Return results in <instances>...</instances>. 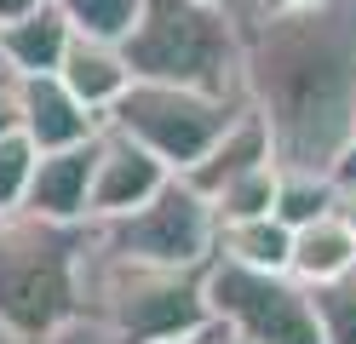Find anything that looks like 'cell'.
<instances>
[{
    "label": "cell",
    "mask_w": 356,
    "mask_h": 344,
    "mask_svg": "<svg viewBox=\"0 0 356 344\" xmlns=\"http://www.w3.org/2000/svg\"><path fill=\"white\" fill-rule=\"evenodd\" d=\"M333 178H356V126H350V144L339 155V167H333Z\"/></svg>",
    "instance_id": "27"
},
{
    "label": "cell",
    "mask_w": 356,
    "mask_h": 344,
    "mask_svg": "<svg viewBox=\"0 0 356 344\" xmlns=\"http://www.w3.org/2000/svg\"><path fill=\"white\" fill-rule=\"evenodd\" d=\"M202 6H213V12H225V17H236L241 29L253 23V0H202Z\"/></svg>",
    "instance_id": "25"
},
{
    "label": "cell",
    "mask_w": 356,
    "mask_h": 344,
    "mask_svg": "<svg viewBox=\"0 0 356 344\" xmlns=\"http://www.w3.org/2000/svg\"><path fill=\"white\" fill-rule=\"evenodd\" d=\"M86 252H92V224L70 229L29 213L0 218V327L40 344L81 321Z\"/></svg>",
    "instance_id": "2"
},
{
    "label": "cell",
    "mask_w": 356,
    "mask_h": 344,
    "mask_svg": "<svg viewBox=\"0 0 356 344\" xmlns=\"http://www.w3.org/2000/svg\"><path fill=\"white\" fill-rule=\"evenodd\" d=\"M259 167H276V144H270V126L259 121L253 109H241L236 121L225 126V138L195 161V167L184 172V183L195 195H218V190H230L236 178H248V172H259Z\"/></svg>",
    "instance_id": "11"
},
{
    "label": "cell",
    "mask_w": 356,
    "mask_h": 344,
    "mask_svg": "<svg viewBox=\"0 0 356 344\" xmlns=\"http://www.w3.org/2000/svg\"><path fill=\"white\" fill-rule=\"evenodd\" d=\"M241 98L270 126L276 167L333 172L356 126V0L253 17L241 29Z\"/></svg>",
    "instance_id": "1"
},
{
    "label": "cell",
    "mask_w": 356,
    "mask_h": 344,
    "mask_svg": "<svg viewBox=\"0 0 356 344\" xmlns=\"http://www.w3.org/2000/svg\"><path fill=\"white\" fill-rule=\"evenodd\" d=\"M52 6L63 12V23H70L75 35L86 40H127L132 35V23H138L144 12V0H52Z\"/></svg>",
    "instance_id": "16"
},
{
    "label": "cell",
    "mask_w": 356,
    "mask_h": 344,
    "mask_svg": "<svg viewBox=\"0 0 356 344\" xmlns=\"http://www.w3.org/2000/svg\"><path fill=\"white\" fill-rule=\"evenodd\" d=\"M17 132L47 155V149L92 144L104 132V121L86 104H75V92L58 75H29V81H17Z\"/></svg>",
    "instance_id": "10"
},
{
    "label": "cell",
    "mask_w": 356,
    "mask_h": 344,
    "mask_svg": "<svg viewBox=\"0 0 356 344\" xmlns=\"http://www.w3.org/2000/svg\"><path fill=\"white\" fill-rule=\"evenodd\" d=\"M190 344H202V338H190Z\"/></svg>",
    "instance_id": "29"
},
{
    "label": "cell",
    "mask_w": 356,
    "mask_h": 344,
    "mask_svg": "<svg viewBox=\"0 0 356 344\" xmlns=\"http://www.w3.org/2000/svg\"><path fill=\"white\" fill-rule=\"evenodd\" d=\"M207 316L241 344H322L310 293L293 275H259L236 264L207 270Z\"/></svg>",
    "instance_id": "7"
},
{
    "label": "cell",
    "mask_w": 356,
    "mask_h": 344,
    "mask_svg": "<svg viewBox=\"0 0 356 344\" xmlns=\"http://www.w3.org/2000/svg\"><path fill=\"white\" fill-rule=\"evenodd\" d=\"M58 81L75 92V104H86V109L104 121V115L121 104V92L132 86V69H127V52H121L115 40H86V35H75L70 52H63Z\"/></svg>",
    "instance_id": "12"
},
{
    "label": "cell",
    "mask_w": 356,
    "mask_h": 344,
    "mask_svg": "<svg viewBox=\"0 0 356 344\" xmlns=\"http://www.w3.org/2000/svg\"><path fill=\"white\" fill-rule=\"evenodd\" d=\"M121 52L132 81L241 98V23L202 0H144Z\"/></svg>",
    "instance_id": "4"
},
{
    "label": "cell",
    "mask_w": 356,
    "mask_h": 344,
    "mask_svg": "<svg viewBox=\"0 0 356 344\" xmlns=\"http://www.w3.org/2000/svg\"><path fill=\"white\" fill-rule=\"evenodd\" d=\"M287 252H293V229L270 213V218L218 224L213 264H236V270H259V275H287Z\"/></svg>",
    "instance_id": "15"
},
{
    "label": "cell",
    "mask_w": 356,
    "mask_h": 344,
    "mask_svg": "<svg viewBox=\"0 0 356 344\" xmlns=\"http://www.w3.org/2000/svg\"><path fill=\"white\" fill-rule=\"evenodd\" d=\"M333 172H293V167H282V190H276V218L287 229H299V224H316L333 213Z\"/></svg>",
    "instance_id": "17"
},
{
    "label": "cell",
    "mask_w": 356,
    "mask_h": 344,
    "mask_svg": "<svg viewBox=\"0 0 356 344\" xmlns=\"http://www.w3.org/2000/svg\"><path fill=\"white\" fill-rule=\"evenodd\" d=\"M305 6H322V0H253V17H282V12H305Z\"/></svg>",
    "instance_id": "24"
},
{
    "label": "cell",
    "mask_w": 356,
    "mask_h": 344,
    "mask_svg": "<svg viewBox=\"0 0 356 344\" xmlns=\"http://www.w3.org/2000/svg\"><path fill=\"white\" fill-rule=\"evenodd\" d=\"M333 183H339V190H333V218L356 236V178H333Z\"/></svg>",
    "instance_id": "23"
},
{
    "label": "cell",
    "mask_w": 356,
    "mask_h": 344,
    "mask_svg": "<svg viewBox=\"0 0 356 344\" xmlns=\"http://www.w3.org/2000/svg\"><path fill=\"white\" fill-rule=\"evenodd\" d=\"M202 344H241V338H230V333H218V327H207V333H202Z\"/></svg>",
    "instance_id": "28"
},
{
    "label": "cell",
    "mask_w": 356,
    "mask_h": 344,
    "mask_svg": "<svg viewBox=\"0 0 356 344\" xmlns=\"http://www.w3.org/2000/svg\"><path fill=\"white\" fill-rule=\"evenodd\" d=\"M248 109V98H218V92H195V86H161V81H132L121 92V104L104 115L109 132L132 138L144 155H155L172 178H184L202 161L225 126Z\"/></svg>",
    "instance_id": "5"
},
{
    "label": "cell",
    "mask_w": 356,
    "mask_h": 344,
    "mask_svg": "<svg viewBox=\"0 0 356 344\" xmlns=\"http://www.w3.org/2000/svg\"><path fill=\"white\" fill-rule=\"evenodd\" d=\"M47 0H0V23H17V17H29V12H40Z\"/></svg>",
    "instance_id": "26"
},
{
    "label": "cell",
    "mask_w": 356,
    "mask_h": 344,
    "mask_svg": "<svg viewBox=\"0 0 356 344\" xmlns=\"http://www.w3.org/2000/svg\"><path fill=\"white\" fill-rule=\"evenodd\" d=\"M172 183V172L161 167L155 155H144L132 138L121 132H98V167H92V224H109V218H127L149 206Z\"/></svg>",
    "instance_id": "8"
},
{
    "label": "cell",
    "mask_w": 356,
    "mask_h": 344,
    "mask_svg": "<svg viewBox=\"0 0 356 344\" xmlns=\"http://www.w3.org/2000/svg\"><path fill=\"white\" fill-rule=\"evenodd\" d=\"M40 344H115V338H109L104 327H98V321H70V327H63V333H52V338H40Z\"/></svg>",
    "instance_id": "21"
},
{
    "label": "cell",
    "mask_w": 356,
    "mask_h": 344,
    "mask_svg": "<svg viewBox=\"0 0 356 344\" xmlns=\"http://www.w3.org/2000/svg\"><path fill=\"white\" fill-rule=\"evenodd\" d=\"M70 40H75V29L63 23V12L47 0V6L29 12V17L0 23V63H6L17 81H29V75H58Z\"/></svg>",
    "instance_id": "13"
},
{
    "label": "cell",
    "mask_w": 356,
    "mask_h": 344,
    "mask_svg": "<svg viewBox=\"0 0 356 344\" xmlns=\"http://www.w3.org/2000/svg\"><path fill=\"white\" fill-rule=\"evenodd\" d=\"M17 132V75L0 63V138Z\"/></svg>",
    "instance_id": "22"
},
{
    "label": "cell",
    "mask_w": 356,
    "mask_h": 344,
    "mask_svg": "<svg viewBox=\"0 0 356 344\" xmlns=\"http://www.w3.org/2000/svg\"><path fill=\"white\" fill-rule=\"evenodd\" d=\"M81 316L115 344H190L213 327L207 270H155L92 247L81 275Z\"/></svg>",
    "instance_id": "3"
},
{
    "label": "cell",
    "mask_w": 356,
    "mask_h": 344,
    "mask_svg": "<svg viewBox=\"0 0 356 344\" xmlns=\"http://www.w3.org/2000/svg\"><path fill=\"white\" fill-rule=\"evenodd\" d=\"M287 275H293L305 293L356 275V236H350L333 213L316 218V224H299V229H293V252H287Z\"/></svg>",
    "instance_id": "14"
},
{
    "label": "cell",
    "mask_w": 356,
    "mask_h": 344,
    "mask_svg": "<svg viewBox=\"0 0 356 344\" xmlns=\"http://www.w3.org/2000/svg\"><path fill=\"white\" fill-rule=\"evenodd\" d=\"M92 167H98V138L92 144H75V149H47L35 161L24 213L47 218V224L86 229L92 224Z\"/></svg>",
    "instance_id": "9"
},
{
    "label": "cell",
    "mask_w": 356,
    "mask_h": 344,
    "mask_svg": "<svg viewBox=\"0 0 356 344\" xmlns=\"http://www.w3.org/2000/svg\"><path fill=\"white\" fill-rule=\"evenodd\" d=\"M310 310H316L322 344H356V275H345L333 287H316L310 293Z\"/></svg>",
    "instance_id": "20"
},
{
    "label": "cell",
    "mask_w": 356,
    "mask_h": 344,
    "mask_svg": "<svg viewBox=\"0 0 356 344\" xmlns=\"http://www.w3.org/2000/svg\"><path fill=\"white\" fill-rule=\"evenodd\" d=\"M35 161H40V149L29 144L24 132L0 138V218L24 213V201H29V178H35Z\"/></svg>",
    "instance_id": "19"
},
{
    "label": "cell",
    "mask_w": 356,
    "mask_h": 344,
    "mask_svg": "<svg viewBox=\"0 0 356 344\" xmlns=\"http://www.w3.org/2000/svg\"><path fill=\"white\" fill-rule=\"evenodd\" d=\"M92 247L109 252V259H132V264H155V270H213L218 213L207 195H195L184 178H172L149 206L92 224Z\"/></svg>",
    "instance_id": "6"
},
{
    "label": "cell",
    "mask_w": 356,
    "mask_h": 344,
    "mask_svg": "<svg viewBox=\"0 0 356 344\" xmlns=\"http://www.w3.org/2000/svg\"><path fill=\"white\" fill-rule=\"evenodd\" d=\"M276 190H282V167H259L248 178H236L230 190L213 195L218 224H241V218H270L276 213Z\"/></svg>",
    "instance_id": "18"
}]
</instances>
